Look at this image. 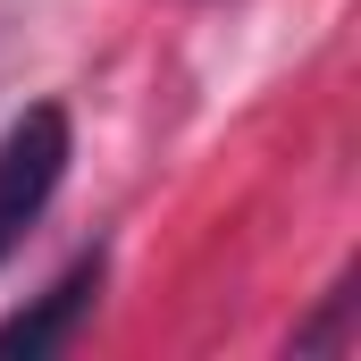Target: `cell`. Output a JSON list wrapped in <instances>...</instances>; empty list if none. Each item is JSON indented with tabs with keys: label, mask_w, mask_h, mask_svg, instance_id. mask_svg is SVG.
<instances>
[{
	"label": "cell",
	"mask_w": 361,
	"mask_h": 361,
	"mask_svg": "<svg viewBox=\"0 0 361 361\" xmlns=\"http://www.w3.org/2000/svg\"><path fill=\"white\" fill-rule=\"evenodd\" d=\"M101 277H109V261L101 252H85L76 269H59L25 311H8L0 319V353H51V345H68L76 328H85V311L101 302Z\"/></svg>",
	"instance_id": "7a4b0ae2"
},
{
	"label": "cell",
	"mask_w": 361,
	"mask_h": 361,
	"mask_svg": "<svg viewBox=\"0 0 361 361\" xmlns=\"http://www.w3.org/2000/svg\"><path fill=\"white\" fill-rule=\"evenodd\" d=\"M68 152H76V135H68V109L59 101H34L8 135H0V261L25 244V227L51 210V193L68 177Z\"/></svg>",
	"instance_id": "6da1fadb"
}]
</instances>
